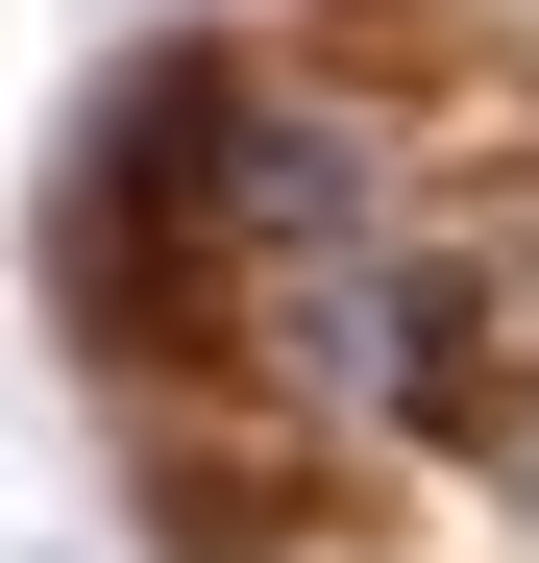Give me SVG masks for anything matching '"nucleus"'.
I'll return each mask as SVG.
<instances>
[]
</instances>
